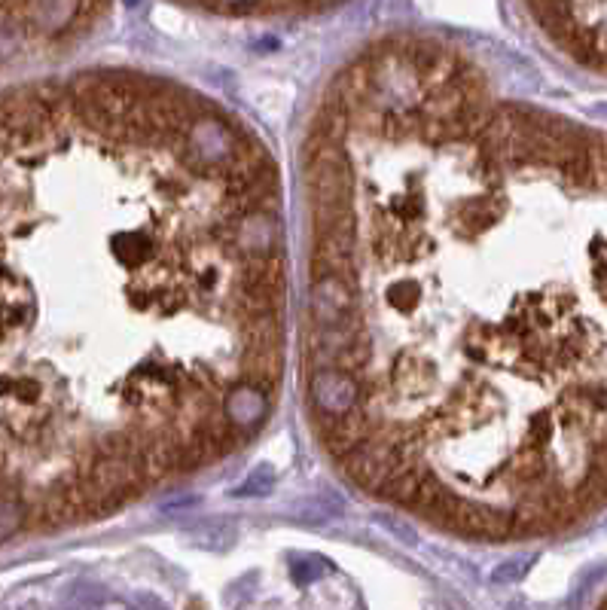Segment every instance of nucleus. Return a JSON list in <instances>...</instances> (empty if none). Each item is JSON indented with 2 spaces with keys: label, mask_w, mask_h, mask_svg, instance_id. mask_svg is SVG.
Returning a JSON list of instances; mask_svg holds the SVG:
<instances>
[{
  "label": "nucleus",
  "mask_w": 607,
  "mask_h": 610,
  "mask_svg": "<svg viewBox=\"0 0 607 610\" xmlns=\"http://www.w3.org/2000/svg\"><path fill=\"white\" fill-rule=\"evenodd\" d=\"M528 7L553 40L607 68V0H528Z\"/></svg>",
  "instance_id": "nucleus-1"
},
{
  "label": "nucleus",
  "mask_w": 607,
  "mask_h": 610,
  "mask_svg": "<svg viewBox=\"0 0 607 610\" xmlns=\"http://www.w3.org/2000/svg\"><path fill=\"white\" fill-rule=\"evenodd\" d=\"M309 397L321 431L330 424H339L360 412L363 406V385L354 373L342 366H315L309 379Z\"/></svg>",
  "instance_id": "nucleus-2"
},
{
  "label": "nucleus",
  "mask_w": 607,
  "mask_h": 610,
  "mask_svg": "<svg viewBox=\"0 0 607 610\" xmlns=\"http://www.w3.org/2000/svg\"><path fill=\"white\" fill-rule=\"evenodd\" d=\"M199 7L226 10V13H254V10H306L324 7L330 0H193Z\"/></svg>",
  "instance_id": "nucleus-3"
},
{
  "label": "nucleus",
  "mask_w": 607,
  "mask_h": 610,
  "mask_svg": "<svg viewBox=\"0 0 607 610\" xmlns=\"http://www.w3.org/2000/svg\"><path fill=\"white\" fill-rule=\"evenodd\" d=\"M31 519V510L22 498L16 495H0V543L19 534Z\"/></svg>",
  "instance_id": "nucleus-4"
},
{
  "label": "nucleus",
  "mask_w": 607,
  "mask_h": 610,
  "mask_svg": "<svg viewBox=\"0 0 607 610\" xmlns=\"http://www.w3.org/2000/svg\"><path fill=\"white\" fill-rule=\"evenodd\" d=\"M193 540L202 546V549H214V553H220V549H229L235 543V528L229 525H199L193 531Z\"/></svg>",
  "instance_id": "nucleus-5"
},
{
  "label": "nucleus",
  "mask_w": 607,
  "mask_h": 610,
  "mask_svg": "<svg viewBox=\"0 0 607 610\" xmlns=\"http://www.w3.org/2000/svg\"><path fill=\"white\" fill-rule=\"evenodd\" d=\"M327 574V565H324V559H299V562H293V580L299 583V586H309V583H315L318 577H324Z\"/></svg>",
  "instance_id": "nucleus-6"
},
{
  "label": "nucleus",
  "mask_w": 607,
  "mask_h": 610,
  "mask_svg": "<svg viewBox=\"0 0 607 610\" xmlns=\"http://www.w3.org/2000/svg\"><path fill=\"white\" fill-rule=\"evenodd\" d=\"M528 559H513V562H504L501 568H495V574H492V580L495 583H513V580H519L525 571H528Z\"/></svg>",
  "instance_id": "nucleus-7"
}]
</instances>
